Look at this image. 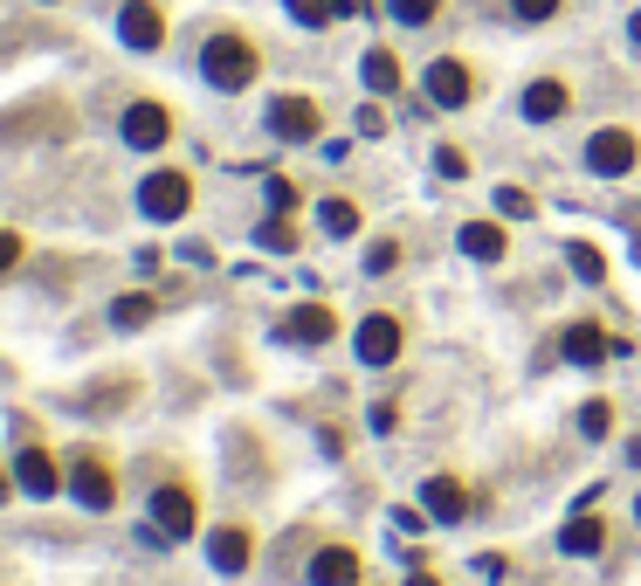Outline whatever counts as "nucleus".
<instances>
[{"mask_svg":"<svg viewBox=\"0 0 641 586\" xmlns=\"http://www.w3.org/2000/svg\"><path fill=\"white\" fill-rule=\"evenodd\" d=\"M200 76H208L214 90H248V84H255V42L214 35L208 48H200Z\"/></svg>","mask_w":641,"mask_h":586,"instance_id":"obj_1","label":"nucleus"},{"mask_svg":"<svg viewBox=\"0 0 641 586\" xmlns=\"http://www.w3.org/2000/svg\"><path fill=\"white\" fill-rule=\"evenodd\" d=\"M641 166V139L621 132V124H607V132L586 139V173H600V180H628Z\"/></svg>","mask_w":641,"mask_h":586,"instance_id":"obj_2","label":"nucleus"},{"mask_svg":"<svg viewBox=\"0 0 641 586\" xmlns=\"http://www.w3.org/2000/svg\"><path fill=\"white\" fill-rule=\"evenodd\" d=\"M139 208H145L152 221H187V208H194V180H187V173H145Z\"/></svg>","mask_w":641,"mask_h":586,"instance_id":"obj_3","label":"nucleus"},{"mask_svg":"<svg viewBox=\"0 0 641 586\" xmlns=\"http://www.w3.org/2000/svg\"><path fill=\"white\" fill-rule=\"evenodd\" d=\"M200 524V504L187 483H166V490H152V539H187Z\"/></svg>","mask_w":641,"mask_h":586,"instance_id":"obj_4","label":"nucleus"},{"mask_svg":"<svg viewBox=\"0 0 641 586\" xmlns=\"http://www.w3.org/2000/svg\"><path fill=\"white\" fill-rule=\"evenodd\" d=\"M421 84H428V104H434V111H463L469 97H476V76H469L463 63H455V56L428 63V76H421Z\"/></svg>","mask_w":641,"mask_h":586,"instance_id":"obj_5","label":"nucleus"},{"mask_svg":"<svg viewBox=\"0 0 641 586\" xmlns=\"http://www.w3.org/2000/svg\"><path fill=\"white\" fill-rule=\"evenodd\" d=\"M400 345H407V331H400L394 311H373L366 324H358V366H394Z\"/></svg>","mask_w":641,"mask_h":586,"instance_id":"obj_6","label":"nucleus"},{"mask_svg":"<svg viewBox=\"0 0 641 586\" xmlns=\"http://www.w3.org/2000/svg\"><path fill=\"white\" fill-rule=\"evenodd\" d=\"M166 139H173V118H166V104L139 97V104L124 111V145H132V152H159Z\"/></svg>","mask_w":641,"mask_h":586,"instance_id":"obj_7","label":"nucleus"},{"mask_svg":"<svg viewBox=\"0 0 641 586\" xmlns=\"http://www.w3.org/2000/svg\"><path fill=\"white\" fill-rule=\"evenodd\" d=\"M14 483H21V497H56L63 469L48 463V449H35V442H14Z\"/></svg>","mask_w":641,"mask_h":586,"instance_id":"obj_8","label":"nucleus"},{"mask_svg":"<svg viewBox=\"0 0 641 586\" xmlns=\"http://www.w3.org/2000/svg\"><path fill=\"white\" fill-rule=\"evenodd\" d=\"M118 35H124V48H159L166 42V21H159V8H152V0H124L118 8Z\"/></svg>","mask_w":641,"mask_h":586,"instance_id":"obj_9","label":"nucleus"},{"mask_svg":"<svg viewBox=\"0 0 641 586\" xmlns=\"http://www.w3.org/2000/svg\"><path fill=\"white\" fill-rule=\"evenodd\" d=\"M269 132L290 139V145L318 139V104H311V97H276V104H269Z\"/></svg>","mask_w":641,"mask_h":586,"instance_id":"obj_10","label":"nucleus"},{"mask_svg":"<svg viewBox=\"0 0 641 586\" xmlns=\"http://www.w3.org/2000/svg\"><path fill=\"white\" fill-rule=\"evenodd\" d=\"M69 483H76V504H84V511H111L118 504V483H111V469L97 463V455H84V463L69 469Z\"/></svg>","mask_w":641,"mask_h":586,"instance_id":"obj_11","label":"nucleus"},{"mask_svg":"<svg viewBox=\"0 0 641 586\" xmlns=\"http://www.w3.org/2000/svg\"><path fill=\"white\" fill-rule=\"evenodd\" d=\"M421 504H428V518H442V524H463V518H469V490H463L455 476H428Z\"/></svg>","mask_w":641,"mask_h":586,"instance_id":"obj_12","label":"nucleus"},{"mask_svg":"<svg viewBox=\"0 0 641 586\" xmlns=\"http://www.w3.org/2000/svg\"><path fill=\"white\" fill-rule=\"evenodd\" d=\"M208 559H214V573H248V559H255V539L242 524H221L214 539H208Z\"/></svg>","mask_w":641,"mask_h":586,"instance_id":"obj_13","label":"nucleus"},{"mask_svg":"<svg viewBox=\"0 0 641 586\" xmlns=\"http://www.w3.org/2000/svg\"><path fill=\"white\" fill-rule=\"evenodd\" d=\"M331 331H339V318H331L324 303H297V311L284 318V339H290V345H324Z\"/></svg>","mask_w":641,"mask_h":586,"instance_id":"obj_14","label":"nucleus"},{"mask_svg":"<svg viewBox=\"0 0 641 586\" xmlns=\"http://www.w3.org/2000/svg\"><path fill=\"white\" fill-rule=\"evenodd\" d=\"M311 586H358V552L352 545H324L311 559Z\"/></svg>","mask_w":641,"mask_h":586,"instance_id":"obj_15","label":"nucleus"},{"mask_svg":"<svg viewBox=\"0 0 641 586\" xmlns=\"http://www.w3.org/2000/svg\"><path fill=\"white\" fill-rule=\"evenodd\" d=\"M559 111H566V84H559V76H538V84L524 90V118L531 124H552Z\"/></svg>","mask_w":641,"mask_h":586,"instance_id":"obj_16","label":"nucleus"},{"mask_svg":"<svg viewBox=\"0 0 641 586\" xmlns=\"http://www.w3.org/2000/svg\"><path fill=\"white\" fill-rule=\"evenodd\" d=\"M358 76H366V90H373V97H394V90H400V63H394V48H366Z\"/></svg>","mask_w":641,"mask_h":586,"instance_id":"obj_17","label":"nucleus"},{"mask_svg":"<svg viewBox=\"0 0 641 586\" xmlns=\"http://www.w3.org/2000/svg\"><path fill=\"white\" fill-rule=\"evenodd\" d=\"M607 352H614V339H600V324H573L566 331V360L573 366H600Z\"/></svg>","mask_w":641,"mask_h":586,"instance_id":"obj_18","label":"nucleus"},{"mask_svg":"<svg viewBox=\"0 0 641 586\" xmlns=\"http://www.w3.org/2000/svg\"><path fill=\"white\" fill-rule=\"evenodd\" d=\"M559 545H566V552H579V559H594V552L607 545V524L579 511V518H566V531H559Z\"/></svg>","mask_w":641,"mask_h":586,"instance_id":"obj_19","label":"nucleus"},{"mask_svg":"<svg viewBox=\"0 0 641 586\" xmlns=\"http://www.w3.org/2000/svg\"><path fill=\"white\" fill-rule=\"evenodd\" d=\"M463 256L497 263V256H504V228H497V221H469V228H463Z\"/></svg>","mask_w":641,"mask_h":586,"instance_id":"obj_20","label":"nucleus"},{"mask_svg":"<svg viewBox=\"0 0 641 586\" xmlns=\"http://www.w3.org/2000/svg\"><path fill=\"white\" fill-rule=\"evenodd\" d=\"M318 221H324V235H358V200H345V194H331L324 208H318Z\"/></svg>","mask_w":641,"mask_h":586,"instance_id":"obj_21","label":"nucleus"},{"mask_svg":"<svg viewBox=\"0 0 641 586\" xmlns=\"http://www.w3.org/2000/svg\"><path fill=\"white\" fill-rule=\"evenodd\" d=\"M111 324H118V331H139V324H152V297H145V290H124V297L111 303Z\"/></svg>","mask_w":641,"mask_h":586,"instance_id":"obj_22","label":"nucleus"},{"mask_svg":"<svg viewBox=\"0 0 641 586\" xmlns=\"http://www.w3.org/2000/svg\"><path fill=\"white\" fill-rule=\"evenodd\" d=\"M566 263H573L579 284H607V263H600V248H594V242H573V248H566Z\"/></svg>","mask_w":641,"mask_h":586,"instance_id":"obj_23","label":"nucleus"},{"mask_svg":"<svg viewBox=\"0 0 641 586\" xmlns=\"http://www.w3.org/2000/svg\"><path fill=\"white\" fill-rule=\"evenodd\" d=\"M607 428H614V407H607V400H586V407H579V435H586V442H600Z\"/></svg>","mask_w":641,"mask_h":586,"instance_id":"obj_24","label":"nucleus"},{"mask_svg":"<svg viewBox=\"0 0 641 586\" xmlns=\"http://www.w3.org/2000/svg\"><path fill=\"white\" fill-rule=\"evenodd\" d=\"M284 8H290V14L303 21V29H324V21L339 14V0H284Z\"/></svg>","mask_w":641,"mask_h":586,"instance_id":"obj_25","label":"nucleus"},{"mask_svg":"<svg viewBox=\"0 0 641 586\" xmlns=\"http://www.w3.org/2000/svg\"><path fill=\"white\" fill-rule=\"evenodd\" d=\"M531 208H538V200H531L524 187H497V214H504V221H531Z\"/></svg>","mask_w":641,"mask_h":586,"instance_id":"obj_26","label":"nucleus"},{"mask_svg":"<svg viewBox=\"0 0 641 586\" xmlns=\"http://www.w3.org/2000/svg\"><path fill=\"white\" fill-rule=\"evenodd\" d=\"M387 8H394V21L421 29V21H434V8H442V0H387Z\"/></svg>","mask_w":641,"mask_h":586,"instance_id":"obj_27","label":"nucleus"},{"mask_svg":"<svg viewBox=\"0 0 641 586\" xmlns=\"http://www.w3.org/2000/svg\"><path fill=\"white\" fill-rule=\"evenodd\" d=\"M255 242H263V248H297V228L290 221H263V228H255Z\"/></svg>","mask_w":641,"mask_h":586,"instance_id":"obj_28","label":"nucleus"},{"mask_svg":"<svg viewBox=\"0 0 641 586\" xmlns=\"http://www.w3.org/2000/svg\"><path fill=\"white\" fill-rule=\"evenodd\" d=\"M434 173H442V180H469V159L455 145H442V152H434Z\"/></svg>","mask_w":641,"mask_h":586,"instance_id":"obj_29","label":"nucleus"},{"mask_svg":"<svg viewBox=\"0 0 641 586\" xmlns=\"http://www.w3.org/2000/svg\"><path fill=\"white\" fill-rule=\"evenodd\" d=\"M394 531H400V539H421V531H428V504H421V511H407V504H400V511H394Z\"/></svg>","mask_w":641,"mask_h":586,"instance_id":"obj_30","label":"nucleus"},{"mask_svg":"<svg viewBox=\"0 0 641 586\" xmlns=\"http://www.w3.org/2000/svg\"><path fill=\"white\" fill-rule=\"evenodd\" d=\"M394 263H400V248H394V242H373V248H366V269H373V276H387Z\"/></svg>","mask_w":641,"mask_h":586,"instance_id":"obj_31","label":"nucleus"},{"mask_svg":"<svg viewBox=\"0 0 641 586\" xmlns=\"http://www.w3.org/2000/svg\"><path fill=\"white\" fill-rule=\"evenodd\" d=\"M510 8H518V21H552L559 0H510Z\"/></svg>","mask_w":641,"mask_h":586,"instance_id":"obj_32","label":"nucleus"},{"mask_svg":"<svg viewBox=\"0 0 641 586\" xmlns=\"http://www.w3.org/2000/svg\"><path fill=\"white\" fill-rule=\"evenodd\" d=\"M21 263V235H14V228H0V276H8Z\"/></svg>","mask_w":641,"mask_h":586,"instance_id":"obj_33","label":"nucleus"},{"mask_svg":"<svg viewBox=\"0 0 641 586\" xmlns=\"http://www.w3.org/2000/svg\"><path fill=\"white\" fill-rule=\"evenodd\" d=\"M269 208L290 214V208H297V187H290V180H269Z\"/></svg>","mask_w":641,"mask_h":586,"instance_id":"obj_34","label":"nucleus"},{"mask_svg":"<svg viewBox=\"0 0 641 586\" xmlns=\"http://www.w3.org/2000/svg\"><path fill=\"white\" fill-rule=\"evenodd\" d=\"M358 132H366V139H379V132H387V118H379V104H366V111H358Z\"/></svg>","mask_w":641,"mask_h":586,"instance_id":"obj_35","label":"nucleus"},{"mask_svg":"<svg viewBox=\"0 0 641 586\" xmlns=\"http://www.w3.org/2000/svg\"><path fill=\"white\" fill-rule=\"evenodd\" d=\"M407 586H442V579H434V573H415V579H407Z\"/></svg>","mask_w":641,"mask_h":586,"instance_id":"obj_36","label":"nucleus"},{"mask_svg":"<svg viewBox=\"0 0 641 586\" xmlns=\"http://www.w3.org/2000/svg\"><path fill=\"white\" fill-rule=\"evenodd\" d=\"M628 35H634V42H641V8H634V21H628Z\"/></svg>","mask_w":641,"mask_h":586,"instance_id":"obj_37","label":"nucleus"},{"mask_svg":"<svg viewBox=\"0 0 641 586\" xmlns=\"http://www.w3.org/2000/svg\"><path fill=\"white\" fill-rule=\"evenodd\" d=\"M8 490H14V483H8V469H0V504H8Z\"/></svg>","mask_w":641,"mask_h":586,"instance_id":"obj_38","label":"nucleus"},{"mask_svg":"<svg viewBox=\"0 0 641 586\" xmlns=\"http://www.w3.org/2000/svg\"><path fill=\"white\" fill-rule=\"evenodd\" d=\"M634 256H641V235H634Z\"/></svg>","mask_w":641,"mask_h":586,"instance_id":"obj_39","label":"nucleus"},{"mask_svg":"<svg viewBox=\"0 0 641 586\" xmlns=\"http://www.w3.org/2000/svg\"><path fill=\"white\" fill-rule=\"evenodd\" d=\"M634 518H641V504H634Z\"/></svg>","mask_w":641,"mask_h":586,"instance_id":"obj_40","label":"nucleus"}]
</instances>
